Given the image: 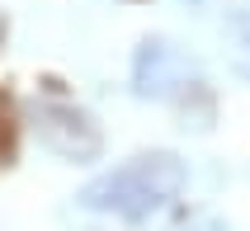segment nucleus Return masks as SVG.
I'll return each instance as SVG.
<instances>
[{
    "instance_id": "f03ea898",
    "label": "nucleus",
    "mask_w": 250,
    "mask_h": 231,
    "mask_svg": "<svg viewBox=\"0 0 250 231\" xmlns=\"http://www.w3.org/2000/svg\"><path fill=\"white\" fill-rule=\"evenodd\" d=\"M132 85H137V95L175 104V109H184V113H189V99L194 95H208V90H203V76L189 66V57L175 52V47L161 42V38L142 42L137 66H132Z\"/></svg>"
},
{
    "instance_id": "39448f33",
    "label": "nucleus",
    "mask_w": 250,
    "mask_h": 231,
    "mask_svg": "<svg viewBox=\"0 0 250 231\" xmlns=\"http://www.w3.org/2000/svg\"><path fill=\"white\" fill-rule=\"evenodd\" d=\"M0 33H5V19H0Z\"/></svg>"
},
{
    "instance_id": "20e7f679",
    "label": "nucleus",
    "mask_w": 250,
    "mask_h": 231,
    "mask_svg": "<svg viewBox=\"0 0 250 231\" xmlns=\"http://www.w3.org/2000/svg\"><path fill=\"white\" fill-rule=\"evenodd\" d=\"M14 151H19V118H14L10 95L0 90V170L14 165Z\"/></svg>"
},
{
    "instance_id": "f257e3e1",
    "label": "nucleus",
    "mask_w": 250,
    "mask_h": 231,
    "mask_svg": "<svg viewBox=\"0 0 250 231\" xmlns=\"http://www.w3.org/2000/svg\"><path fill=\"white\" fill-rule=\"evenodd\" d=\"M184 179L189 175H184L180 156L142 151L132 161L104 170L99 179H90L76 193V203L85 212H104V217H118V222H151L184 193Z\"/></svg>"
},
{
    "instance_id": "7ed1b4c3",
    "label": "nucleus",
    "mask_w": 250,
    "mask_h": 231,
    "mask_svg": "<svg viewBox=\"0 0 250 231\" xmlns=\"http://www.w3.org/2000/svg\"><path fill=\"white\" fill-rule=\"evenodd\" d=\"M38 137L66 161H95L99 156V127L76 104H47L38 109Z\"/></svg>"
}]
</instances>
